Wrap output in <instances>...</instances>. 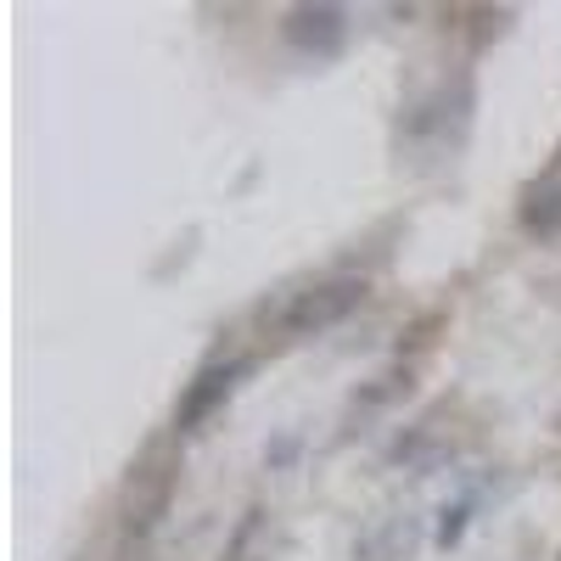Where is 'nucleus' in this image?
I'll return each mask as SVG.
<instances>
[{
  "instance_id": "nucleus-1",
  "label": "nucleus",
  "mask_w": 561,
  "mask_h": 561,
  "mask_svg": "<svg viewBox=\"0 0 561 561\" xmlns=\"http://www.w3.org/2000/svg\"><path fill=\"white\" fill-rule=\"evenodd\" d=\"M365 298V287L359 280H325V287H314V293H298V304L287 309V332H320V325H332V320H343L354 304Z\"/></svg>"
},
{
  "instance_id": "nucleus-2",
  "label": "nucleus",
  "mask_w": 561,
  "mask_h": 561,
  "mask_svg": "<svg viewBox=\"0 0 561 561\" xmlns=\"http://www.w3.org/2000/svg\"><path fill=\"white\" fill-rule=\"evenodd\" d=\"M169 489H174V460H169V449H152L147 466L129 478V523L135 528L158 523V511L169 505Z\"/></svg>"
},
{
  "instance_id": "nucleus-3",
  "label": "nucleus",
  "mask_w": 561,
  "mask_h": 561,
  "mask_svg": "<svg viewBox=\"0 0 561 561\" xmlns=\"http://www.w3.org/2000/svg\"><path fill=\"white\" fill-rule=\"evenodd\" d=\"M230 382H237V365H214V370H203L197 388L185 393V404H180V415H174V421H180V433H185V427H197V421L230 393Z\"/></svg>"
},
{
  "instance_id": "nucleus-4",
  "label": "nucleus",
  "mask_w": 561,
  "mask_h": 561,
  "mask_svg": "<svg viewBox=\"0 0 561 561\" xmlns=\"http://www.w3.org/2000/svg\"><path fill=\"white\" fill-rule=\"evenodd\" d=\"M287 34L298 45H320V51H337V39H343V12L332 7H320V12H293Z\"/></svg>"
},
{
  "instance_id": "nucleus-5",
  "label": "nucleus",
  "mask_w": 561,
  "mask_h": 561,
  "mask_svg": "<svg viewBox=\"0 0 561 561\" xmlns=\"http://www.w3.org/2000/svg\"><path fill=\"white\" fill-rule=\"evenodd\" d=\"M528 225H534V230H545V237L561 225V185H545V192H534V197H528Z\"/></svg>"
}]
</instances>
